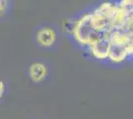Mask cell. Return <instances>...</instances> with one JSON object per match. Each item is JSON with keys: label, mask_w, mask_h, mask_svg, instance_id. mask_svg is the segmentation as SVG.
I'll list each match as a JSON object with an SVG mask.
<instances>
[{"label": "cell", "mask_w": 133, "mask_h": 119, "mask_svg": "<svg viewBox=\"0 0 133 119\" xmlns=\"http://www.w3.org/2000/svg\"><path fill=\"white\" fill-rule=\"evenodd\" d=\"M8 6V0H0V16L4 14Z\"/></svg>", "instance_id": "obj_6"}, {"label": "cell", "mask_w": 133, "mask_h": 119, "mask_svg": "<svg viewBox=\"0 0 133 119\" xmlns=\"http://www.w3.org/2000/svg\"><path fill=\"white\" fill-rule=\"evenodd\" d=\"M37 42L41 47L44 48H50L55 44L57 40L56 31L52 27H43L40 28L36 34Z\"/></svg>", "instance_id": "obj_4"}, {"label": "cell", "mask_w": 133, "mask_h": 119, "mask_svg": "<svg viewBox=\"0 0 133 119\" xmlns=\"http://www.w3.org/2000/svg\"><path fill=\"white\" fill-rule=\"evenodd\" d=\"M72 33L75 40L83 47H89L94 41L102 37L101 33L94 30L90 12L83 14L75 22L72 28Z\"/></svg>", "instance_id": "obj_1"}, {"label": "cell", "mask_w": 133, "mask_h": 119, "mask_svg": "<svg viewBox=\"0 0 133 119\" xmlns=\"http://www.w3.org/2000/svg\"><path fill=\"white\" fill-rule=\"evenodd\" d=\"M29 75L33 81L41 82L48 75L47 67L44 64H41V62H34L29 68Z\"/></svg>", "instance_id": "obj_5"}, {"label": "cell", "mask_w": 133, "mask_h": 119, "mask_svg": "<svg viewBox=\"0 0 133 119\" xmlns=\"http://www.w3.org/2000/svg\"><path fill=\"white\" fill-rule=\"evenodd\" d=\"M4 91H5V85H4V82L0 80V99L2 98V96H3Z\"/></svg>", "instance_id": "obj_7"}, {"label": "cell", "mask_w": 133, "mask_h": 119, "mask_svg": "<svg viewBox=\"0 0 133 119\" xmlns=\"http://www.w3.org/2000/svg\"><path fill=\"white\" fill-rule=\"evenodd\" d=\"M109 50L107 60L114 64L124 62L128 57L132 56L133 45H128L126 43L119 41H109Z\"/></svg>", "instance_id": "obj_2"}, {"label": "cell", "mask_w": 133, "mask_h": 119, "mask_svg": "<svg viewBox=\"0 0 133 119\" xmlns=\"http://www.w3.org/2000/svg\"><path fill=\"white\" fill-rule=\"evenodd\" d=\"M109 40L104 37H101L88 47L91 52L92 56L97 60H107L108 50H109Z\"/></svg>", "instance_id": "obj_3"}]
</instances>
